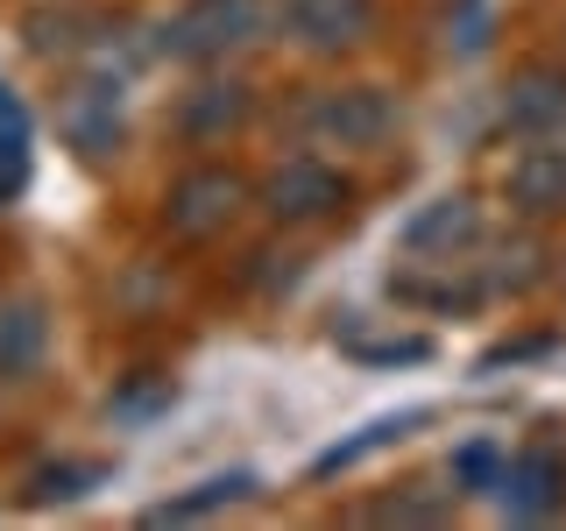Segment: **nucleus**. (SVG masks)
Here are the masks:
<instances>
[{
  "instance_id": "5",
  "label": "nucleus",
  "mask_w": 566,
  "mask_h": 531,
  "mask_svg": "<svg viewBox=\"0 0 566 531\" xmlns=\"http://www.w3.org/2000/svg\"><path fill=\"white\" fill-rule=\"evenodd\" d=\"M495 496H503V510H510V518H524V524L553 518V510H566V460L545 454V447L510 454L503 475H495Z\"/></svg>"
},
{
  "instance_id": "20",
  "label": "nucleus",
  "mask_w": 566,
  "mask_h": 531,
  "mask_svg": "<svg viewBox=\"0 0 566 531\" xmlns=\"http://www.w3.org/2000/svg\"><path fill=\"white\" fill-rule=\"evenodd\" d=\"M361 362H424L432 354V341H376V347H354Z\"/></svg>"
},
{
  "instance_id": "15",
  "label": "nucleus",
  "mask_w": 566,
  "mask_h": 531,
  "mask_svg": "<svg viewBox=\"0 0 566 531\" xmlns=\"http://www.w3.org/2000/svg\"><path fill=\"white\" fill-rule=\"evenodd\" d=\"M99 482H106V460H50V468L29 475V503H71V496Z\"/></svg>"
},
{
  "instance_id": "17",
  "label": "nucleus",
  "mask_w": 566,
  "mask_h": 531,
  "mask_svg": "<svg viewBox=\"0 0 566 531\" xmlns=\"http://www.w3.org/2000/svg\"><path fill=\"white\" fill-rule=\"evenodd\" d=\"M538 241H503L495 248V277L489 283H503V291H524V283H538Z\"/></svg>"
},
{
  "instance_id": "8",
  "label": "nucleus",
  "mask_w": 566,
  "mask_h": 531,
  "mask_svg": "<svg viewBox=\"0 0 566 531\" xmlns=\"http://www.w3.org/2000/svg\"><path fill=\"white\" fill-rule=\"evenodd\" d=\"M248 29H255L248 0H191L170 22V50L177 58H227L234 43H248Z\"/></svg>"
},
{
  "instance_id": "9",
  "label": "nucleus",
  "mask_w": 566,
  "mask_h": 531,
  "mask_svg": "<svg viewBox=\"0 0 566 531\" xmlns=\"http://www.w3.org/2000/svg\"><path fill=\"white\" fill-rule=\"evenodd\" d=\"M482 235V206L468 199V191H447V199H432L424 212L403 220V248L411 256H453V248H468Z\"/></svg>"
},
{
  "instance_id": "6",
  "label": "nucleus",
  "mask_w": 566,
  "mask_h": 531,
  "mask_svg": "<svg viewBox=\"0 0 566 531\" xmlns=\"http://www.w3.org/2000/svg\"><path fill=\"white\" fill-rule=\"evenodd\" d=\"M510 206L524 212V220H553V212H566V149L545 135H531V149L510 156V177H503Z\"/></svg>"
},
{
  "instance_id": "21",
  "label": "nucleus",
  "mask_w": 566,
  "mask_h": 531,
  "mask_svg": "<svg viewBox=\"0 0 566 531\" xmlns=\"http://www.w3.org/2000/svg\"><path fill=\"white\" fill-rule=\"evenodd\" d=\"M0 142H29V114H22V100L0 85Z\"/></svg>"
},
{
  "instance_id": "1",
  "label": "nucleus",
  "mask_w": 566,
  "mask_h": 531,
  "mask_svg": "<svg viewBox=\"0 0 566 531\" xmlns=\"http://www.w3.org/2000/svg\"><path fill=\"white\" fill-rule=\"evenodd\" d=\"M248 206V177L234 164H199L164 191V227L177 241H212L227 235V220Z\"/></svg>"
},
{
  "instance_id": "18",
  "label": "nucleus",
  "mask_w": 566,
  "mask_h": 531,
  "mask_svg": "<svg viewBox=\"0 0 566 531\" xmlns=\"http://www.w3.org/2000/svg\"><path fill=\"white\" fill-rule=\"evenodd\" d=\"M489 29H495L489 0H453V14H447V43H460V50H489Z\"/></svg>"
},
{
  "instance_id": "4",
  "label": "nucleus",
  "mask_w": 566,
  "mask_h": 531,
  "mask_svg": "<svg viewBox=\"0 0 566 531\" xmlns=\"http://www.w3.org/2000/svg\"><path fill=\"white\" fill-rule=\"evenodd\" d=\"M283 35L312 58H340L376 35V0H283Z\"/></svg>"
},
{
  "instance_id": "11",
  "label": "nucleus",
  "mask_w": 566,
  "mask_h": 531,
  "mask_svg": "<svg viewBox=\"0 0 566 531\" xmlns=\"http://www.w3.org/2000/svg\"><path fill=\"white\" fill-rule=\"evenodd\" d=\"M50 347L43 298H0V383H22Z\"/></svg>"
},
{
  "instance_id": "14",
  "label": "nucleus",
  "mask_w": 566,
  "mask_h": 531,
  "mask_svg": "<svg viewBox=\"0 0 566 531\" xmlns=\"http://www.w3.org/2000/svg\"><path fill=\"white\" fill-rule=\"evenodd\" d=\"M424 418H432V412H397V418H376V425H361V433H354V439H340L333 454H318V460H312V475H340V468H354V460H368L376 447H397V439L411 433V425H424Z\"/></svg>"
},
{
  "instance_id": "2",
  "label": "nucleus",
  "mask_w": 566,
  "mask_h": 531,
  "mask_svg": "<svg viewBox=\"0 0 566 531\" xmlns=\"http://www.w3.org/2000/svg\"><path fill=\"white\" fill-rule=\"evenodd\" d=\"M347 199H354V185L326 164V156H291V164H276L270 185H262V212H270V220H283V227L340 220Z\"/></svg>"
},
{
  "instance_id": "12",
  "label": "nucleus",
  "mask_w": 566,
  "mask_h": 531,
  "mask_svg": "<svg viewBox=\"0 0 566 531\" xmlns=\"http://www.w3.org/2000/svg\"><path fill=\"white\" fill-rule=\"evenodd\" d=\"M241 496H255V475H212V482L185 489V496H170V503H156L142 524H191V518H212V510L241 503Z\"/></svg>"
},
{
  "instance_id": "13",
  "label": "nucleus",
  "mask_w": 566,
  "mask_h": 531,
  "mask_svg": "<svg viewBox=\"0 0 566 531\" xmlns=\"http://www.w3.org/2000/svg\"><path fill=\"white\" fill-rule=\"evenodd\" d=\"M64 128H71V142H78L85 156H114L120 149V121H114V93H99V85H85V100L64 114Z\"/></svg>"
},
{
  "instance_id": "19",
  "label": "nucleus",
  "mask_w": 566,
  "mask_h": 531,
  "mask_svg": "<svg viewBox=\"0 0 566 531\" xmlns=\"http://www.w3.org/2000/svg\"><path fill=\"white\" fill-rule=\"evenodd\" d=\"M29 185V142H0V199Z\"/></svg>"
},
{
  "instance_id": "7",
  "label": "nucleus",
  "mask_w": 566,
  "mask_h": 531,
  "mask_svg": "<svg viewBox=\"0 0 566 531\" xmlns=\"http://www.w3.org/2000/svg\"><path fill=\"white\" fill-rule=\"evenodd\" d=\"M503 128L510 135H553L566 128V71L559 64H524L503 85Z\"/></svg>"
},
{
  "instance_id": "16",
  "label": "nucleus",
  "mask_w": 566,
  "mask_h": 531,
  "mask_svg": "<svg viewBox=\"0 0 566 531\" xmlns=\"http://www.w3.org/2000/svg\"><path fill=\"white\" fill-rule=\"evenodd\" d=\"M503 447H495V439H468V447L453 454V482L460 489H495V475H503Z\"/></svg>"
},
{
  "instance_id": "10",
  "label": "nucleus",
  "mask_w": 566,
  "mask_h": 531,
  "mask_svg": "<svg viewBox=\"0 0 566 531\" xmlns=\"http://www.w3.org/2000/svg\"><path fill=\"white\" fill-rule=\"evenodd\" d=\"M241 121H248V85L234 79H206L177 100V135L185 142H227Z\"/></svg>"
},
{
  "instance_id": "3",
  "label": "nucleus",
  "mask_w": 566,
  "mask_h": 531,
  "mask_svg": "<svg viewBox=\"0 0 566 531\" xmlns=\"http://www.w3.org/2000/svg\"><path fill=\"white\" fill-rule=\"evenodd\" d=\"M305 128L333 149H382L397 135V100L382 85H333L305 106Z\"/></svg>"
},
{
  "instance_id": "22",
  "label": "nucleus",
  "mask_w": 566,
  "mask_h": 531,
  "mask_svg": "<svg viewBox=\"0 0 566 531\" xmlns=\"http://www.w3.org/2000/svg\"><path fill=\"white\" fill-rule=\"evenodd\" d=\"M559 283H566V262H559Z\"/></svg>"
}]
</instances>
